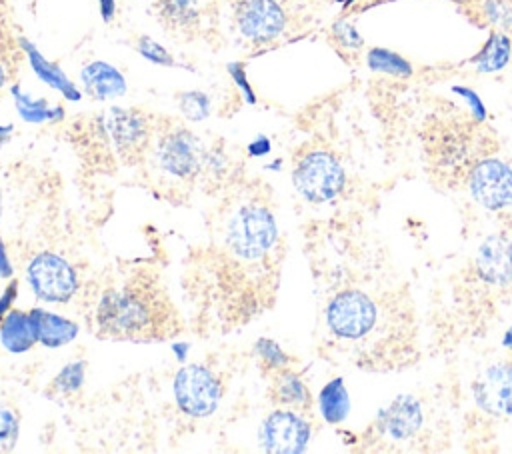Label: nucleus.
<instances>
[{"mask_svg":"<svg viewBox=\"0 0 512 454\" xmlns=\"http://www.w3.org/2000/svg\"><path fill=\"white\" fill-rule=\"evenodd\" d=\"M324 322L346 344L358 368L388 372L418 362V324L408 284L384 250L366 254V266L326 302Z\"/></svg>","mask_w":512,"mask_h":454,"instance_id":"1","label":"nucleus"},{"mask_svg":"<svg viewBox=\"0 0 512 454\" xmlns=\"http://www.w3.org/2000/svg\"><path fill=\"white\" fill-rule=\"evenodd\" d=\"M170 298L152 280H128L104 292L96 308L98 332L116 340H162L176 334Z\"/></svg>","mask_w":512,"mask_h":454,"instance_id":"2","label":"nucleus"},{"mask_svg":"<svg viewBox=\"0 0 512 454\" xmlns=\"http://www.w3.org/2000/svg\"><path fill=\"white\" fill-rule=\"evenodd\" d=\"M278 226L264 204H240L226 220L222 246L234 262L262 268L278 250Z\"/></svg>","mask_w":512,"mask_h":454,"instance_id":"3","label":"nucleus"},{"mask_svg":"<svg viewBox=\"0 0 512 454\" xmlns=\"http://www.w3.org/2000/svg\"><path fill=\"white\" fill-rule=\"evenodd\" d=\"M482 122L472 120L470 124H442L430 130L426 138V156L432 162V170L440 174V178L448 180V186H454L456 180L468 178L470 168L484 156L486 150L476 146L474 132L480 130Z\"/></svg>","mask_w":512,"mask_h":454,"instance_id":"4","label":"nucleus"},{"mask_svg":"<svg viewBox=\"0 0 512 454\" xmlns=\"http://www.w3.org/2000/svg\"><path fill=\"white\" fill-rule=\"evenodd\" d=\"M292 182L304 200L322 204L342 192L346 174L334 154L326 150H310L294 164Z\"/></svg>","mask_w":512,"mask_h":454,"instance_id":"5","label":"nucleus"},{"mask_svg":"<svg viewBox=\"0 0 512 454\" xmlns=\"http://www.w3.org/2000/svg\"><path fill=\"white\" fill-rule=\"evenodd\" d=\"M174 396L178 408L192 418H206L216 412L222 398V384L212 370L200 364H188L174 378Z\"/></svg>","mask_w":512,"mask_h":454,"instance_id":"6","label":"nucleus"},{"mask_svg":"<svg viewBox=\"0 0 512 454\" xmlns=\"http://www.w3.org/2000/svg\"><path fill=\"white\" fill-rule=\"evenodd\" d=\"M472 198L486 210L512 206V166L500 158H480L466 178Z\"/></svg>","mask_w":512,"mask_h":454,"instance_id":"7","label":"nucleus"},{"mask_svg":"<svg viewBox=\"0 0 512 454\" xmlns=\"http://www.w3.org/2000/svg\"><path fill=\"white\" fill-rule=\"evenodd\" d=\"M28 282L46 302H66L74 296L78 280L74 268L54 252H40L28 264Z\"/></svg>","mask_w":512,"mask_h":454,"instance_id":"8","label":"nucleus"},{"mask_svg":"<svg viewBox=\"0 0 512 454\" xmlns=\"http://www.w3.org/2000/svg\"><path fill=\"white\" fill-rule=\"evenodd\" d=\"M372 428L376 430V436L388 444L414 440L424 428L422 402L412 394L394 398L386 408L378 412Z\"/></svg>","mask_w":512,"mask_h":454,"instance_id":"9","label":"nucleus"},{"mask_svg":"<svg viewBox=\"0 0 512 454\" xmlns=\"http://www.w3.org/2000/svg\"><path fill=\"white\" fill-rule=\"evenodd\" d=\"M310 440V422L292 410L272 412L260 430L262 448L268 452L296 454L304 452Z\"/></svg>","mask_w":512,"mask_h":454,"instance_id":"10","label":"nucleus"},{"mask_svg":"<svg viewBox=\"0 0 512 454\" xmlns=\"http://www.w3.org/2000/svg\"><path fill=\"white\" fill-rule=\"evenodd\" d=\"M158 160L168 174L178 178H194L208 162V156L192 132L174 130L162 138L158 146Z\"/></svg>","mask_w":512,"mask_h":454,"instance_id":"11","label":"nucleus"},{"mask_svg":"<svg viewBox=\"0 0 512 454\" xmlns=\"http://www.w3.org/2000/svg\"><path fill=\"white\" fill-rule=\"evenodd\" d=\"M476 406L490 416H512V362H498L478 374L472 384Z\"/></svg>","mask_w":512,"mask_h":454,"instance_id":"12","label":"nucleus"},{"mask_svg":"<svg viewBox=\"0 0 512 454\" xmlns=\"http://www.w3.org/2000/svg\"><path fill=\"white\" fill-rule=\"evenodd\" d=\"M236 24L244 38L264 44L282 34L286 16L274 0H244L236 10Z\"/></svg>","mask_w":512,"mask_h":454,"instance_id":"13","label":"nucleus"},{"mask_svg":"<svg viewBox=\"0 0 512 454\" xmlns=\"http://www.w3.org/2000/svg\"><path fill=\"white\" fill-rule=\"evenodd\" d=\"M474 270L480 282L494 288L512 284V238L502 234L488 236L476 252Z\"/></svg>","mask_w":512,"mask_h":454,"instance_id":"14","label":"nucleus"},{"mask_svg":"<svg viewBox=\"0 0 512 454\" xmlns=\"http://www.w3.org/2000/svg\"><path fill=\"white\" fill-rule=\"evenodd\" d=\"M102 130L120 156H136L146 144V120L134 110L112 108L102 118Z\"/></svg>","mask_w":512,"mask_h":454,"instance_id":"15","label":"nucleus"},{"mask_svg":"<svg viewBox=\"0 0 512 454\" xmlns=\"http://www.w3.org/2000/svg\"><path fill=\"white\" fill-rule=\"evenodd\" d=\"M80 78H82L84 90L94 100H108V98L122 96L126 92L124 76L114 66L100 60L86 64L80 72Z\"/></svg>","mask_w":512,"mask_h":454,"instance_id":"16","label":"nucleus"},{"mask_svg":"<svg viewBox=\"0 0 512 454\" xmlns=\"http://www.w3.org/2000/svg\"><path fill=\"white\" fill-rule=\"evenodd\" d=\"M30 316H32V322L36 328L38 342H42L48 348H58L62 344H68L78 334V324H74L72 320H66L58 314L34 308V310H30Z\"/></svg>","mask_w":512,"mask_h":454,"instance_id":"17","label":"nucleus"},{"mask_svg":"<svg viewBox=\"0 0 512 454\" xmlns=\"http://www.w3.org/2000/svg\"><path fill=\"white\" fill-rule=\"evenodd\" d=\"M0 342L6 350L16 352V354L30 350L34 346V342H38L30 312L28 314L22 310L8 312L0 326Z\"/></svg>","mask_w":512,"mask_h":454,"instance_id":"18","label":"nucleus"},{"mask_svg":"<svg viewBox=\"0 0 512 454\" xmlns=\"http://www.w3.org/2000/svg\"><path fill=\"white\" fill-rule=\"evenodd\" d=\"M512 58V38L502 30H492L482 50L470 60L482 74L500 72Z\"/></svg>","mask_w":512,"mask_h":454,"instance_id":"19","label":"nucleus"},{"mask_svg":"<svg viewBox=\"0 0 512 454\" xmlns=\"http://www.w3.org/2000/svg\"><path fill=\"white\" fill-rule=\"evenodd\" d=\"M22 48L26 50L28 54V60H30V66L32 70L38 74L40 80H44L48 86L56 88L58 92H62L68 100H80V92L78 88L68 80V76L52 62H48L36 48L34 44H30L28 40H22Z\"/></svg>","mask_w":512,"mask_h":454,"instance_id":"20","label":"nucleus"},{"mask_svg":"<svg viewBox=\"0 0 512 454\" xmlns=\"http://www.w3.org/2000/svg\"><path fill=\"white\" fill-rule=\"evenodd\" d=\"M318 404H320L322 418L328 424H340L348 416V412H350V398H348V390H346L342 378L330 380L320 390Z\"/></svg>","mask_w":512,"mask_h":454,"instance_id":"21","label":"nucleus"},{"mask_svg":"<svg viewBox=\"0 0 512 454\" xmlns=\"http://www.w3.org/2000/svg\"><path fill=\"white\" fill-rule=\"evenodd\" d=\"M272 398L280 404L294 406V408H308L310 406V392L306 384L300 380L298 374L292 370H278V376L272 386Z\"/></svg>","mask_w":512,"mask_h":454,"instance_id":"22","label":"nucleus"},{"mask_svg":"<svg viewBox=\"0 0 512 454\" xmlns=\"http://www.w3.org/2000/svg\"><path fill=\"white\" fill-rule=\"evenodd\" d=\"M12 96H14L18 114L26 122L40 124V122H48V120H60L64 116L60 106H48V102L44 98H32V96L20 92L18 86H12Z\"/></svg>","mask_w":512,"mask_h":454,"instance_id":"23","label":"nucleus"},{"mask_svg":"<svg viewBox=\"0 0 512 454\" xmlns=\"http://www.w3.org/2000/svg\"><path fill=\"white\" fill-rule=\"evenodd\" d=\"M366 64L370 70L388 74L394 78H410L414 72L412 64L404 56H400L398 52H392L388 48H380V46H374L368 50Z\"/></svg>","mask_w":512,"mask_h":454,"instance_id":"24","label":"nucleus"},{"mask_svg":"<svg viewBox=\"0 0 512 454\" xmlns=\"http://www.w3.org/2000/svg\"><path fill=\"white\" fill-rule=\"evenodd\" d=\"M158 16L166 26L172 28H186L196 22L198 10L194 0H160L158 2Z\"/></svg>","mask_w":512,"mask_h":454,"instance_id":"25","label":"nucleus"},{"mask_svg":"<svg viewBox=\"0 0 512 454\" xmlns=\"http://www.w3.org/2000/svg\"><path fill=\"white\" fill-rule=\"evenodd\" d=\"M488 24L506 32L512 30V2L510 0H484L480 6Z\"/></svg>","mask_w":512,"mask_h":454,"instance_id":"26","label":"nucleus"},{"mask_svg":"<svg viewBox=\"0 0 512 454\" xmlns=\"http://www.w3.org/2000/svg\"><path fill=\"white\" fill-rule=\"evenodd\" d=\"M180 110L188 120H204L210 114V98L204 92H184L180 96Z\"/></svg>","mask_w":512,"mask_h":454,"instance_id":"27","label":"nucleus"},{"mask_svg":"<svg viewBox=\"0 0 512 454\" xmlns=\"http://www.w3.org/2000/svg\"><path fill=\"white\" fill-rule=\"evenodd\" d=\"M254 348H256V354L260 356V360H262L268 368L282 370V368H286V364H288V360H290V358L284 354V350H282L274 340H270V338H260Z\"/></svg>","mask_w":512,"mask_h":454,"instance_id":"28","label":"nucleus"},{"mask_svg":"<svg viewBox=\"0 0 512 454\" xmlns=\"http://www.w3.org/2000/svg\"><path fill=\"white\" fill-rule=\"evenodd\" d=\"M82 380H84V362H74V364H68L66 368L60 370V374L54 378L52 386L58 392L72 394L82 386Z\"/></svg>","mask_w":512,"mask_h":454,"instance_id":"29","label":"nucleus"},{"mask_svg":"<svg viewBox=\"0 0 512 454\" xmlns=\"http://www.w3.org/2000/svg\"><path fill=\"white\" fill-rule=\"evenodd\" d=\"M332 36H334V40H336L342 48H346V50H360L362 44H364V40H362V36L358 34L356 26L350 24V22H346V20H338V22L332 26Z\"/></svg>","mask_w":512,"mask_h":454,"instance_id":"30","label":"nucleus"},{"mask_svg":"<svg viewBox=\"0 0 512 454\" xmlns=\"http://www.w3.org/2000/svg\"><path fill=\"white\" fill-rule=\"evenodd\" d=\"M138 52H140L146 60H150V62H154V64L174 66V60H172V56L168 54V50L162 48L156 40H152V38H148V36H142V38L138 40Z\"/></svg>","mask_w":512,"mask_h":454,"instance_id":"31","label":"nucleus"},{"mask_svg":"<svg viewBox=\"0 0 512 454\" xmlns=\"http://www.w3.org/2000/svg\"><path fill=\"white\" fill-rule=\"evenodd\" d=\"M16 436H18V420L10 410L2 408L0 410V450L12 448L16 442Z\"/></svg>","mask_w":512,"mask_h":454,"instance_id":"32","label":"nucleus"},{"mask_svg":"<svg viewBox=\"0 0 512 454\" xmlns=\"http://www.w3.org/2000/svg\"><path fill=\"white\" fill-rule=\"evenodd\" d=\"M452 92H456V94L466 102V106H468V110H470V114H472V118H474L476 122H484V120H486L484 102L480 100V96H478L474 90H470V88H466V86H454Z\"/></svg>","mask_w":512,"mask_h":454,"instance_id":"33","label":"nucleus"},{"mask_svg":"<svg viewBox=\"0 0 512 454\" xmlns=\"http://www.w3.org/2000/svg\"><path fill=\"white\" fill-rule=\"evenodd\" d=\"M228 72L232 74V80L240 86V90L244 92V96H246V100L250 102V104H254L256 102V98H254V92H252V86H250V82H248V78H246V72H244V66L242 64H228Z\"/></svg>","mask_w":512,"mask_h":454,"instance_id":"34","label":"nucleus"},{"mask_svg":"<svg viewBox=\"0 0 512 454\" xmlns=\"http://www.w3.org/2000/svg\"><path fill=\"white\" fill-rule=\"evenodd\" d=\"M16 290H18V284H16V282H12V284L4 290V294H2V298H0V320H4V316L8 314V308H10V304H12L14 298H16Z\"/></svg>","mask_w":512,"mask_h":454,"instance_id":"35","label":"nucleus"},{"mask_svg":"<svg viewBox=\"0 0 512 454\" xmlns=\"http://www.w3.org/2000/svg\"><path fill=\"white\" fill-rule=\"evenodd\" d=\"M248 152L252 156H264L266 152H270V142L266 136H258L250 146H248Z\"/></svg>","mask_w":512,"mask_h":454,"instance_id":"36","label":"nucleus"},{"mask_svg":"<svg viewBox=\"0 0 512 454\" xmlns=\"http://www.w3.org/2000/svg\"><path fill=\"white\" fill-rule=\"evenodd\" d=\"M98 4H100V14H102L104 22H110L116 12V2L114 0H98Z\"/></svg>","mask_w":512,"mask_h":454,"instance_id":"37","label":"nucleus"},{"mask_svg":"<svg viewBox=\"0 0 512 454\" xmlns=\"http://www.w3.org/2000/svg\"><path fill=\"white\" fill-rule=\"evenodd\" d=\"M12 274V266H10V260H8V254L4 250V242H0V276L2 278H8Z\"/></svg>","mask_w":512,"mask_h":454,"instance_id":"38","label":"nucleus"},{"mask_svg":"<svg viewBox=\"0 0 512 454\" xmlns=\"http://www.w3.org/2000/svg\"><path fill=\"white\" fill-rule=\"evenodd\" d=\"M502 346L508 348V350H512V326L504 332V336H502Z\"/></svg>","mask_w":512,"mask_h":454,"instance_id":"39","label":"nucleus"},{"mask_svg":"<svg viewBox=\"0 0 512 454\" xmlns=\"http://www.w3.org/2000/svg\"><path fill=\"white\" fill-rule=\"evenodd\" d=\"M10 132H12V126H0V144H2L4 140H8Z\"/></svg>","mask_w":512,"mask_h":454,"instance_id":"40","label":"nucleus"},{"mask_svg":"<svg viewBox=\"0 0 512 454\" xmlns=\"http://www.w3.org/2000/svg\"><path fill=\"white\" fill-rule=\"evenodd\" d=\"M4 84V70H2V66H0V86Z\"/></svg>","mask_w":512,"mask_h":454,"instance_id":"41","label":"nucleus"},{"mask_svg":"<svg viewBox=\"0 0 512 454\" xmlns=\"http://www.w3.org/2000/svg\"><path fill=\"white\" fill-rule=\"evenodd\" d=\"M336 2H340V4H344V6H348L350 2H354V0H336Z\"/></svg>","mask_w":512,"mask_h":454,"instance_id":"42","label":"nucleus"},{"mask_svg":"<svg viewBox=\"0 0 512 454\" xmlns=\"http://www.w3.org/2000/svg\"><path fill=\"white\" fill-rule=\"evenodd\" d=\"M454 2H468V0H454Z\"/></svg>","mask_w":512,"mask_h":454,"instance_id":"43","label":"nucleus"}]
</instances>
